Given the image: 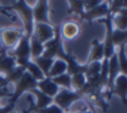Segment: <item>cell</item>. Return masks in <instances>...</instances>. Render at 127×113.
Instances as JSON below:
<instances>
[{
	"mask_svg": "<svg viewBox=\"0 0 127 113\" xmlns=\"http://www.w3.org/2000/svg\"><path fill=\"white\" fill-rule=\"evenodd\" d=\"M4 97H8V98L11 97V93H10L8 86H3V88H0V100H3Z\"/></svg>",
	"mask_w": 127,
	"mask_h": 113,
	"instance_id": "obj_33",
	"label": "cell"
},
{
	"mask_svg": "<svg viewBox=\"0 0 127 113\" xmlns=\"http://www.w3.org/2000/svg\"><path fill=\"white\" fill-rule=\"evenodd\" d=\"M83 100L78 92L68 90V89H60L58 93L53 97V104H56L58 108L62 109V112H70V108L74 102Z\"/></svg>",
	"mask_w": 127,
	"mask_h": 113,
	"instance_id": "obj_2",
	"label": "cell"
},
{
	"mask_svg": "<svg viewBox=\"0 0 127 113\" xmlns=\"http://www.w3.org/2000/svg\"><path fill=\"white\" fill-rule=\"evenodd\" d=\"M43 53V43H41L34 35L30 37V56L31 59H35L42 55Z\"/></svg>",
	"mask_w": 127,
	"mask_h": 113,
	"instance_id": "obj_24",
	"label": "cell"
},
{
	"mask_svg": "<svg viewBox=\"0 0 127 113\" xmlns=\"http://www.w3.org/2000/svg\"><path fill=\"white\" fill-rule=\"evenodd\" d=\"M80 113H95V112H92V111H84V112H80Z\"/></svg>",
	"mask_w": 127,
	"mask_h": 113,
	"instance_id": "obj_36",
	"label": "cell"
},
{
	"mask_svg": "<svg viewBox=\"0 0 127 113\" xmlns=\"http://www.w3.org/2000/svg\"><path fill=\"white\" fill-rule=\"evenodd\" d=\"M30 94L35 97V102H34V112L39 111V109H43L46 106H49L50 104H53V98L49 96H46L45 93L39 92L38 89H32L31 92H29Z\"/></svg>",
	"mask_w": 127,
	"mask_h": 113,
	"instance_id": "obj_18",
	"label": "cell"
},
{
	"mask_svg": "<svg viewBox=\"0 0 127 113\" xmlns=\"http://www.w3.org/2000/svg\"><path fill=\"white\" fill-rule=\"evenodd\" d=\"M15 106H16V104L8 102L4 106H0V113H11L12 111H15Z\"/></svg>",
	"mask_w": 127,
	"mask_h": 113,
	"instance_id": "obj_32",
	"label": "cell"
},
{
	"mask_svg": "<svg viewBox=\"0 0 127 113\" xmlns=\"http://www.w3.org/2000/svg\"><path fill=\"white\" fill-rule=\"evenodd\" d=\"M64 113H76V112H64Z\"/></svg>",
	"mask_w": 127,
	"mask_h": 113,
	"instance_id": "obj_37",
	"label": "cell"
},
{
	"mask_svg": "<svg viewBox=\"0 0 127 113\" xmlns=\"http://www.w3.org/2000/svg\"><path fill=\"white\" fill-rule=\"evenodd\" d=\"M108 14H110V5H108V3L103 1L101 4L96 5L92 10L85 11V12H84V16H83V20H87L89 24H92L93 20H99V19H101V18H105Z\"/></svg>",
	"mask_w": 127,
	"mask_h": 113,
	"instance_id": "obj_10",
	"label": "cell"
},
{
	"mask_svg": "<svg viewBox=\"0 0 127 113\" xmlns=\"http://www.w3.org/2000/svg\"><path fill=\"white\" fill-rule=\"evenodd\" d=\"M37 89L39 92H42V93H45L46 96L51 97V98H53V97L58 93V90H60V88L54 84L53 79L49 78V77H45L43 79L38 81L37 82Z\"/></svg>",
	"mask_w": 127,
	"mask_h": 113,
	"instance_id": "obj_17",
	"label": "cell"
},
{
	"mask_svg": "<svg viewBox=\"0 0 127 113\" xmlns=\"http://www.w3.org/2000/svg\"><path fill=\"white\" fill-rule=\"evenodd\" d=\"M70 77H72V90L80 92L81 88L84 86V84L87 82L84 73H77V74H73Z\"/></svg>",
	"mask_w": 127,
	"mask_h": 113,
	"instance_id": "obj_29",
	"label": "cell"
},
{
	"mask_svg": "<svg viewBox=\"0 0 127 113\" xmlns=\"http://www.w3.org/2000/svg\"><path fill=\"white\" fill-rule=\"evenodd\" d=\"M35 113H64V112H62L61 108H58V106L56 105V104H50L49 106H46V108L35 111Z\"/></svg>",
	"mask_w": 127,
	"mask_h": 113,
	"instance_id": "obj_30",
	"label": "cell"
},
{
	"mask_svg": "<svg viewBox=\"0 0 127 113\" xmlns=\"http://www.w3.org/2000/svg\"><path fill=\"white\" fill-rule=\"evenodd\" d=\"M120 74V67H119V62H118V55H116V51L111 55V58L108 59V81H107V90L111 93L112 90V86H114V82L116 79V77ZM112 96V93H111Z\"/></svg>",
	"mask_w": 127,
	"mask_h": 113,
	"instance_id": "obj_13",
	"label": "cell"
},
{
	"mask_svg": "<svg viewBox=\"0 0 127 113\" xmlns=\"http://www.w3.org/2000/svg\"><path fill=\"white\" fill-rule=\"evenodd\" d=\"M68 71V65H66L65 61H62V59L60 58H56L53 61V65H51L50 67V71L49 74H47V77L49 78H54V77L57 75H61V74L66 73Z\"/></svg>",
	"mask_w": 127,
	"mask_h": 113,
	"instance_id": "obj_20",
	"label": "cell"
},
{
	"mask_svg": "<svg viewBox=\"0 0 127 113\" xmlns=\"http://www.w3.org/2000/svg\"><path fill=\"white\" fill-rule=\"evenodd\" d=\"M0 31H1V28H0Z\"/></svg>",
	"mask_w": 127,
	"mask_h": 113,
	"instance_id": "obj_38",
	"label": "cell"
},
{
	"mask_svg": "<svg viewBox=\"0 0 127 113\" xmlns=\"http://www.w3.org/2000/svg\"><path fill=\"white\" fill-rule=\"evenodd\" d=\"M32 18H34V23L51 24L49 18V0H37L35 5L32 7Z\"/></svg>",
	"mask_w": 127,
	"mask_h": 113,
	"instance_id": "obj_8",
	"label": "cell"
},
{
	"mask_svg": "<svg viewBox=\"0 0 127 113\" xmlns=\"http://www.w3.org/2000/svg\"><path fill=\"white\" fill-rule=\"evenodd\" d=\"M54 31H56L54 37L50 40H47L46 43H43V53H42L43 56L51 58V59L60 58L65 53V49H64V44H62V38L60 35L58 27H54Z\"/></svg>",
	"mask_w": 127,
	"mask_h": 113,
	"instance_id": "obj_4",
	"label": "cell"
},
{
	"mask_svg": "<svg viewBox=\"0 0 127 113\" xmlns=\"http://www.w3.org/2000/svg\"><path fill=\"white\" fill-rule=\"evenodd\" d=\"M111 38H112V43H114L115 49H116V47L122 46V44H126V40H127V31H122V30L114 28Z\"/></svg>",
	"mask_w": 127,
	"mask_h": 113,
	"instance_id": "obj_28",
	"label": "cell"
},
{
	"mask_svg": "<svg viewBox=\"0 0 127 113\" xmlns=\"http://www.w3.org/2000/svg\"><path fill=\"white\" fill-rule=\"evenodd\" d=\"M104 0H83V7H84V12L85 11H89L92 8H95L96 5L101 4Z\"/></svg>",
	"mask_w": 127,
	"mask_h": 113,
	"instance_id": "obj_31",
	"label": "cell"
},
{
	"mask_svg": "<svg viewBox=\"0 0 127 113\" xmlns=\"http://www.w3.org/2000/svg\"><path fill=\"white\" fill-rule=\"evenodd\" d=\"M60 59L66 62L68 65V71L66 73L73 75V74H77V73H84L85 74V70H87V65L85 63H78L76 56H74L72 53H64V54L60 56Z\"/></svg>",
	"mask_w": 127,
	"mask_h": 113,
	"instance_id": "obj_11",
	"label": "cell"
},
{
	"mask_svg": "<svg viewBox=\"0 0 127 113\" xmlns=\"http://www.w3.org/2000/svg\"><path fill=\"white\" fill-rule=\"evenodd\" d=\"M14 85H15V90L11 93V97L8 98V102H12V104H16L22 94L29 93L32 89H37V81H35L27 71L23 73V75L20 77V79L18 82H15Z\"/></svg>",
	"mask_w": 127,
	"mask_h": 113,
	"instance_id": "obj_3",
	"label": "cell"
},
{
	"mask_svg": "<svg viewBox=\"0 0 127 113\" xmlns=\"http://www.w3.org/2000/svg\"><path fill=\"white\" fill-rule=\"evenodd\" d=\"M104 59V47H103V42L95 38L92 39V43H91V53L87 59V63H91V62H101Z\"/></svg>",
	"mask_w": 127,
	"mask_h": 113,
	"instance_id": "obj_16",
	"label": "cell"
},
{
	"mask_svg": "<svg viewBox=\"0 0 127 113\" xmlns=\"http://www.w3.org/2000/svg\"><path fill=\"white\" fill-rule=\"evenodd\" d=\"M118 62L120 67V74H127V56H126V44L116 47Z\"/></svg>",
	"mask_w": 127,
	"mask_h": 113,
	"instance_id": "obj_26",
	"label": "cell"
},
{
	"mask_svg": "<svg viewBox=\"0 0 127 113\" xmlns=\"http://www.w3.org/2000/svg\"><path fill=\"white\" fill-rule=\"evenodd\" d=\"M11 11H15L18 16L22 19L23 22V32L27 37H31L34 32V18H32V8L29 5L26 0H16L12 5H11Z\"/></svg>",
	"mask_w": 127,
	"mask_h": 113,
	"instance_id": "obj_1",
	"label": "cell"
},
{
	"mask_svg": "<svg viewBox=\"0 0 127 113\" xmlns=\"http://www.w3.org/2000/svg\"><path fill=\"white\" fill-rule=\"evenodd\" d=\"M15 66H16L15 58L3 47V50L0 51V75H5Z\"/></svg>",
	"mask_w": 127,
	"mask_h": 113,
	"instance_id": "obj_15",
	"label": "cell"
},
{
	"mask_svg": "<svg viewBox=\"0 0 127 113\" xmlns=\"http://www.w3.org/2000/svg\"><path fill=\"white\" fill-rule=\"evenodd\" d=\"M51 79H53V82L58 86L60 89H68V90H72V77H70V74L64 73V74H61V75H57V77H54V78H51Z\"/></svg>",
	"mask_w": 127,
	"mask_h": 113,
	"instance_id": "obj_25",
	"label": "cell"
},
{
	"mask_svg": "<svg viewBox=\"0 0 127 113\" xmlns=\"http://www.w3.org/2000/svg\"><path fill=\"white\" fill-rule=\"evenodd\" d=\"M31 61L39 67V70L43 73V75L47 77V74H49V71H50V67H51V65H53L54 59L46 58V56L41 55V56H38V58H35V59H31Z\"/></svg>",
	"mask_w": 127,
	"mask_h": 113,
	"instance_id": "obj_23",
	"label": "cell"
},
{
	"mask_svg": "<svg viewBox=\"0 0 127 113\" xmlns=\"http://www.w3.org/2000/svg\"><path fill=\"white\" fill-rule=\"evenodd\" d=\"M25 67L23 66H15L12 70H10L5 75H3L4 77V79H5V82H7V85H10V84H15V82H18L20 79V77L23 75V73H25Z\"/></svg>",
	"mask_w": 127,
	"mask_h": 113,
	"instance_id": "obj_22",
	"label": "cell"
},
{
	"mask_svg": "<svg viewBox=\"0 0 127 113\" xmlns=\"http://www.w3.org/2000/svg\"><path fill=\"white\" fill-rule=\"evenodd\" d=\"M54 26L47 23H34V35L41 43H46L54 37Z\"/></svg>",
	"mask_w": 127,
	"mask_h": 113,
	"instance_id": "obj_9",
	"label": "cell"
},
{
	"mask_svg": "<svg viewBox=\"0 0 127 113\" xmlns=\"http://www.w3.org/2000/svg\"><path fill=\"white\" fill-rule=\"evenodd\" d=\"M111 16H112V27L114 28L127 31V11H126V8L116 11Z\"/></svg>",
	"mask_w": 127,
	"mask_h": 113,
	"instance_id": "obj_19",
	"label": "cell"
},
{
	"mask_svg": "<svg viewBox=\"0 0 127 113\" xmlns=\"http://www.w3.org/2000/svg\"><path fill=\"white\" fill-rule=\"evenodd\" d=\"M0 86H8V85H7V82H5V79H4V77H3V75H0Z\"/></svg>",
	"mask_w": 127,
	"mask_h": 113,
	"instance_id": "obj_35",
	"label": "cell"
},
{
	"mask_svg": "<svg viewBox=\"0 0 127 113\" xmlns=\"http://www.w3.org/2000/svg\"><path fill=\"white\" fill-rule=\"evenodd\" d=\"M25 70H26L27 73H29L30 75H31V77H32V78H34V79H35V81H37V82L45 78L43 73H42V71L39 70V67H38L37 65L34 63V62L31 61V59H30V61L27 62L26 65H25Z\"/></svg>",
	"mask_w": 127,
	"mask_h": 113,
	"instance_id": "obj_27",
	"label": "cell"
},
{
	"mask_svg": "<svg viewBox=\"0 0 127 113\" xmlns=\"http://www.w3.org/2000/svg\"><path fill=\"white\" fill-rule=\"evenodd\" d=\"M58 30H60V35L61 38H64L65 40H74L76 38H78L81 32V28H80V24L76 20H70L68 19L66 22H64L61 26H58Z\"/></svg>",
	"mask_w": 127,
	"mask_h": 113,
	"instance_id": "obj_7",
	"label": "cell"
},
{
	"mask_svg": "<svg viewBox=\"0 0 127 113\" xmlns=\"http://www.w3.org/2000/svg\"><path fill=\"white\" fill-rule=\"evenodd\" d=\"M111 93L116 94L123 105H127V74H119L116 77Z\"/></svg>",
	"mask_w": 127,
	"mask_h": 113,
	"instance_id": "obj_12",
	"label": "cell"
},
{
	"mask_svg": "<svg viewBox=\"0 0 127 113\" xmlns=\"http://www.w3.org/2000/svg\"><path fill=\"white\" fill-rule=\"evenodd\" d=\"M87 65V70H85V79L88 84L92 85H97L101 88L100 85V69H101V62H91V63H85Z\"/></svg>",
	"mask_w": 127,
	"mask_h": 113,
	"instance_id": "obj_14",
	"label": "cell"
},
{
	"mask_svg": "<svg viewBox=\"0 0 127 113\" xmlns=\"http://www.w3.org/2000/svg\"><path fill=\"white\" fill-rule=\"evenodd\" d=\"M25 32L19 28H14V27H5L4 30L0 31V39H1L3 47L5 50H11L18 44V42L20 40V38L23 37Z\"/></svg>",
	"mask_w": 127,
	"mask_h": 113,
	"instance_id": "obj_6",
	"label": "cell"
},
{
	"mask_svg": "<svg viewBox=\"0 0 127 113\" xmlns=\"http://www.w3.org/2000/svg\"><path fill=\"white\" fill-rule=\"evenodd\" d=\"M11 55L15 58L18 66L25 67V65L31 59V56H30V37H27L26 34H23V37L20 38V40L18 42V44L12 49Z\"/></svg>",
	"mask_w": 127,
	"mask_h": 113,
	"instance_id": "obj_5",
	"label": "cell"
},
{
	"mask_svg": "<svg viewBox=\"0 0 127 113\" xmlns=\"http://www.w3.org/2000/svg\"><path fill=\"white\" fill-rule=\"evenodd\" d=\"M8 11H11V7H4V5H0V15H4L7 18H11V15Z\"/></svg>",
	"mask_w": 127,
	"mask_h": 113,
	"instance_id": "obj_34",
	"label": "cell"
},
{
	"mask_svg": "<svg viewBox=\"0 0 127 113\" xmlns=\"http://www.w3.org/2000/svg\"><path fill=\"white\" fill-rule=\"evenodd\" d=\"M69 1V15H73L77 18V22L83 20L84 16V7H83V0H68Z\"/></svg>",
	"mask_w": 127,
	"mask_h": 113,
	"instance_id": "obj_21",
	"label": "cell"
}]
</instances>
